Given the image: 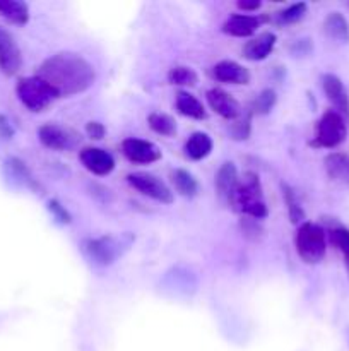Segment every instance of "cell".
I'll list each match as a JSON object with an SVG mask.
<instances>
[{"mask_svg": "<svg viewBox=\"0 0 349 351\" xmlns=\"http://www.w3.org/2000/svg\"><path fill=\"white\" fill-rule=\"evenodd\" d=\"M36 75L53 89L57 98L81 95L96 81L94 67L74 51H58L51 55L40 65Z\"/></svg>", "mask_w": 349, "mask_h": 351, "instance_id": "6da1fadb", "label": "cell"}, {"mask_svg": "<svg viewBox=\"0 0 349 351\" xmlns=\"http://www.w3.org/2000/svg\"><path fill=\"white\" fill-rule=\"evenodd\" d=\"M229 204L242 215L250 216L252 219H263L269 216L266 201H263L262 185L259 175L253 171H246L243 178H240L235 192H233Z\"/></svg>", "mask_w": 349, "mask_h": 351, "instance_id": "7a4b0ae2", "label": "cell"}, {"mask_svg": "<svg viewBox=\"0 0 349 351\" xmlns=\"http://www.w3.org/2000/svg\"><path fill=\"white\" fill-rule=\"evenodd\" d=\"M294 247L303 263L318 264L327 250L324 228L310 221L301 223L294 233Z\"/></svg>", "mask_w": 349, "mask_h": 351, "instance_id": "3957f363", "label": "cell"}, {"mask_svg": "<svg viewBox=\"0 0 349 351\" xmlns=\"http://www.w3.org/2000/svg\"><path fill=\"white\" fill-rule=\"evenodd\" d=\"M16 93L19 96L21 103L31 112H43L44 108H48L57 99L53 89L38 75L19 79L16 86Z\"/></svg>", "mask_w": 349, "mask_h": 351, "instance_id": "277c9868", "label": "cell"}, {"mask_svg": "<svg viewBox=\"0 0 349 351\" xmlns=\"http://www.w3.org/2000/svg\"><path fill=\"white\" fill-rule=\"evenodd\" d=\"M348 136V127H346L344 117L339 115L337 112H325L322 115V119L317 123V132H315L313 146L315 147H337L339 144H342Z\"/></svg>", "mask_w": 349, "mask_h": 351, "instance_id": "5b68a950", "label": "cell"}, {"mask_svg": "<svg viewBox=\"0 0 349 351\" xmlns=\"http://www.w3.org/2000/svg\"><path fill=\"white\" fill-rule=\"evenodd\" d=\"M122 242L115 237H99V239H86L82 242V252L96 266H112L120 256Z\"/></svg>", "mask_w": 349, "mask_h": 351, "instance_id": "8992f818", "label": "cell"}, {"mask_svg": "<svg viewBox=\"0 0 349 351\" xmlns=\"http://www.w3.org/2000/svg\"><path fill=\"white\" fill-rule=\"evenodd\" d=\"M127 182L142 195H147V197L154 199L161 204H171L173 202V192L170 191V187L164 182H161L154 175L137 171V173L127 175Z\"/></svg>", "mask_w": 349, "mask_h": 351, "instance_id": "52a82bcc", "label": "cell"}, {"mask_svg": "<svg viewBox=\"0 0 349 351\" xmlns=\"http://www.w3.org/2000/svg\"><path fill=\"white\" fill-rule=\"evenodd\" d=\"M38 137L44 147L53 151H68L77 146L79 136L72 129L58 123H44L38 129Z\"/></svg>", "mask_w": 349, "mask_h": 351, "instance_id": "ba28073f", "label": "cell"}, {"mask_svg": "<svg viewBox=\"0 0 349 351\" xmlns=\"http://www.w3.org/2000/svg\"><path fill=\"white\" fill-rule=\"evenodd\" d=\"M23 67V55L12 34L0 26V71L5 75H14Z\"/></svg>", "mask_w": 349, "mask_h": 351, "instance_id": "9c48e42d", "label": "cell"}, {"mask_svg": "<svg viewBox=\"0 0 349 351\" xmlns=\"http://www.w3.org/2000/svg\"><path fill=\"white\" fill-rule=\"evenodd\" d=\"M122 151L127 160L137 165L154 163V161H159L161 156H163L156 144L144 139H135V137H129V139L123 141Z\"/></svg>", "mask_w": 349, "mask_h": 351, "instance_id": "30bf717a", "label": "cell"}, {"mask_svg": "<svg viewBox=\"0 0 349 351\" xmlns=\"http://www.w3.org/2000/svg\"><path fill=\"white\" fill-rule=\"evenodd\" d=\"M79 160L84 165L88 171L98 177H106L115 170V160L108 151L101 149V147H84L79 153Z\"/></svg>", "mask_w": 349, "mask_h": 351, "instance_id": "8fae6325", "label": "cell"}, {"mask_svg": "<svg viewBox=\"0 0 349 351\" xmlns=\"http://www.w3.org/2000/svg\"><path fill=\"white\" fill-rule=\"evenodd\" d=\"M207 103L211 106V110H214L219 117L226 120H236L242 115V108H240V103L233 98L229 93H226L224 89L212 88L207 91Z\"/></svg>", "mask_w": 349, "mask_h": 351, "instance_id": "7c38bea8", "label": "cell"}, {"mask_svg": "<svg viewBox=\"0 0 349 351\" xmlns=\"http://www.w3.org/2000/svg\"><path fill=\"white\" fill-rule=\"evenodd\" d=\"M322 88L339 115L349 117V96L341 79L334 74H324L322 75Z\"/></svg>", "mask_w": 349, "mask_h": 351, "instance_id": "4fadbf2b", "label": "cell"}, {"mask_svg": "<svg viewBox=\"0 0 349 351\" xmlns=\"http://www.w3.org/2000/svg\"><path fill=\"white\" fill-rule=\"evenodd\" d=\"M260 17L250 16V14H233L222 23V33L236 38L252 36L260 26Z\"/></svg>", "mask_w": 349, "mask_h": 351, "instance_id": "5bb4252c", "label": "cell"}, {"mask_svg": "<svg viewBox=\"0 0 349 351\" xmlns=\"http://www.w3.org/2000/svg\"><path fill=\"white\" fill-rule=\"evenodd\" d=\"M212 75L226 84H248L250 72L235 60H221L212 67Z\"/></svg>", "mask_w": 349, "mask_h": 351, "instance_id": "9a60e30c", "label": "cell"}, {"mask_svg": "<svg viewBox=\"0 0 349 351\" xmlns=\"http://www.w3.org/2000/svg\"><path fill=\"white\" fill-rule=\"evenodd\" d=\"M276 41L277 36L274 33H270V31L259 34V36L253 38V40L246 41V45L243 47V57H245L246 60L252 62L263 60V58L269 57L270 51L274 50Z\"/></svg>", "mask_w": 349, "mask_h": 351, "instance_id": "2e32d148", "label": "cell"}, {"mask_svg": "<svg viewBox=\"0 0 349 351\" xmlns=\"http://www.w3.org/2000/svg\"><path fill=\"white\" fill-rule=\"evenodd\" d=\"M238 170H236L235 163H231V161L222 163L216 173V192H218L219 199L229 202L236 185H238Z\"/></svg>", "mask_w": 349, "mask_h": 351, "instance_id": "e0dca14e", "label": "cell"}, {"mask_svg": "<svg viewBox=\"0 0 349 351\" xmlns=\"http://www.w3.org/2000/svg\"><path fill=\"white\" fill-rule=\"evenodd\" d=\"M212 139L209 134L205 132H194L185 143V154H187L190 160L201 161L204 158H207L212 151Z\"/></svg>", "mask_w": 349, "mask_h": 351, "instance_id": "ac0fdd59", "label": "cell"}, {"mask_svg": "<svg viewBox=\"0 0 349 351\" xmlns=\"http://www.w3.org/2000/svg\"><path fill=\"white\" fill-rule=\"evenodd\" d=\"M325 171L335 182L349 185V156L344 153H331L324 161Z\"/></svg>", "mask_w": 349, "mask_h": 351, "instance_id": "d6986e66", "label": "cell"}, {"mask_svg": "<svg viewBox=\"0 0 349 351\" xmlns=\"http://www.w3.org/2000/svg\"><path fill=\"white\" fill-rule=\"evenodd\" d=\"M174 106H177L178 112L183 117L195 120H204L205 119V108L194 95H190L188 91H178L177 99H174Z\"/></svg>", "mask_w": 349, "mask_h": 351, "instance_id": "ffe728a7", "label": "cell"}, {"mask_svg": "<svg viewBox=\"0 0 349 351\" xmlns=\"http://www.w3.org/2000/svg\"><path fill=\"white\" fill-rule=\"evenodd\" d=\"M324 31L332 40L342 41V43L349 41V23L341 12H331L325 17Z\"/></svg>", "mask_w": 349, "mask_h": 351, "instance_id": "44dd1931", "label": "cell"}, {"mask_svg": "<svg viewBox=\"0 0 349 351\" xmlns=\"http://www.w3.org/2000/svg\"><path fill=\"white\" fill-rule=\"evenodd\" d=\"M0 14L12 24H26L29 21V7L17 0H0Z\"/></svg>", "mask_w": 349, "mask_h": 351, "instance_id": "7402d4cb", "label": "cell"}, {"mask_svg": "<svg viewBox=\"0 0 349 351\" xmlns=\"http://www.w3.org/2000/svg\"><path fill=\"white\" fill-rule=\"evenodd\" d=\"M171 182H173L178 194L183 195V197L192 199L198 194V182L195 180V177L190 171L178 168V170L171 173Z\"/></svg>", "mask_w": 349, "mask_h": 351, "instance_id": "603a6c76", "label": "cell"}, {"mask_svg": "<svg viewBox=\"0 0 349 351\" xmlns=\"http://www.w3.org/2000/svg\"><path fill=\"white\" fill-rule=\"evenodd\" d=\"M147 123H149L151 129L154 130L159 136L171 137L177 134V122L171 115L161 112H153L149 117H147Z\"/></svg>", "mask_w": 349, "mask_h": 351, "instance_id": "cb8c5ba5", "label": "cell"}, {"mask_svg": "<svg viewBox=\"0 0 349 351\" xmlns=\"http://www.w3.org/2000/svg\"><path fill=\"white\" fill-rule=\"evenodd\" d=\"M168 82L173 86H185V88H194L198 82L197 72L187 65H177L171 67L168 72Z\"/></svg>", "mask_w": 349, "mask_h": 351, "instance_id": "d4e9b609", "label": "cell"}, {"mask_svg": "<svg viewBox=\"0 0 349 351\" xmlns=\"http://www.w3.org/2000/svg\"><path fill=\"white\" fill-rule=\"evenodd\" d=\"M281 189H283L284 202L287 204V211H289L291 223L298 225V223H301L305 219L303 208L300 206V202H298V199H296V194H294V191L289 187V185L281 184Z\"/></svg>", "mask_w": 349, "mask_h": 351, "instance_id": "484cf974", "label": "cell"}, {"mask_svg": "<svg viewBox=\"0 0 349 351\" xmlns=\"http://www.w3.org/2000/svg\"><path fill=\"white\" fill-rule=\"evenodd\" d=\"M276 101H277L276 91L270 88L263 89V91H260V95L253 99L252 108H250L252 112L250 113H255V115H267V113L274 108Z\"/></svg>", "mask_w": 349, "mask_h": 351, "instance_id": "4316f807", "label": "cell"}, {"mask_svg": "<svg viewBox=\"0 0 349 351\" xmlns=\"http://www.w3.org/2000/svg\"><path fill=\"white\" fill-rule=\"evenodd\" d=\"M307 9L308 5L305 2L293 3V5H289L287 9L281 10V12L277 14V21H279L281 24H294L298 23V21L303 19L305 14H307Z\"/></svg>", "mask_w": 349, "mask_h": 351, "instance_id": "83f0119b", "label": "cell"}, {"mask_svg": "<svg viewBox=\"0 0 349 351\" xmlns=\"http://www.w3.org/2000/svg\"><path fill=\"white\" fill-rule=\"evenodd\" d=\"M328 237H331L332 245L342 252L344 261L349 259V230L342 228V226H335L328 232Z\"/></svg>", "mask_w": 349, "mask_h": 351, "instance_id": "f1b7e54d", "label": "cell"}, {"mask_svg": "<svg viewBox=\"0 0 349 351\" xmlns=\"http://www.w3.org/2000/svg\"><path fill=\"white\" fill-rule=\"evenodd\" d=\"M7 167L10 168V171H12L21 182H24V184L29 185V187L36 189V182L33 180V175L29 173V170H27L26 165H24L23 161L17 160V158H10V160L7 161Z\"/></svg>", "mask_w": 349, "mask_h": 351, "instance_id": "f546056e", "label": "cell"}, {"mask_svg": "<svg viewBox=\"0 0 349 351\" xmlns=\"http://www.w3.org/2000/svg\"><path fill=\"white\" fill-rule=\"evenodd\" d=\"M250 132H252V113H248L243 120H238L236 123H233L231 129H229V134L236 141L248 139Z\"/></svg>", "mask_w": 349, "mask_h": 351, "instance_id": "4dcf8cb0", "label": "cell"}, {"mask_svg": "<svg viewBox=\"0 0 349 351\" xmlns=\"http://www.w3.org/2000/svg\"><path fill=\"white\" fill-rule=\"evenodd\" d=\"M240 226H242L243 235L248 240H252V242H259L263 237V228L255 221V219H243V221L240 223Z\"/></svg>", "mask_w": 349, "mask_h": 351, "instance_id": "1f68e13d", "label": "cell"}, {"mask_svg": "<svg viewBox=\"0 0 349 351\" xmlns=\"http://www.w3.org/2000/svg\"><path fill=\"white\" fill-rule=\"evenodd\" d=\"M48 211L53 215V218L57 219L58 223H62V225H70L72 221L70 213H68L67 209H65V206H62L58 201H55V199L48 201Z\"/></svg>", "mask_w": 349, "mask_h": 351, "instance_id": "d6a6232c", "label": "cell"}, {"mask_svg": "<svg viewBox=\"0 0 349 351\" xmlns=\"http://www.w3.org/2000/svg\"><path fill=\"white\" fill-rule=\"evenodd\" d=\"M86 132H88V136L91 137V139L101 141L103 137H105L106 129L101 122H88V125H86Z\"/></svg>", "mask_w": 349, "mask_h": 351, "instance_id": "836d02e7", "label": "cell"}, {"mask_svg": "<svg viewBox=\"0 0 349 351\" xmlns=\"http://www.w3.org/2000/svg\"><path fill=\"white\" fill-rule=\"evenodd\" d=\"M12 136H14L12 125H10L9 120H7L5 117L0 115V137H3V139H10Z\"/></svg>", "mask_w": 349, "mask_h": 351, "instance_id": "e575fe53", "label": "cell"}, {"mask_svg": "<svg viewBox=\"0 0 349 351\" xmlns=\"http://www.w3.org/2000/svg\"><path fill=\"white\" fill-rule=\"evenodd\" d=\"M260 5H262V2H260V0H253V2H246V0H242V2H238V9L248 10V12H253V10L260 9Z\"/></svg>", "mask_w": 349, "mask_h": 351, "instance_id": "d590c367", "label": "cell"}, {"mask_svg": "<svg viewBox=\"0 0 349 351\" xmlns=\"http://www.w3.org/2000/svg\"><path fill=\"white\" fill-rule=\"evenodd\" d=\"M344 263H346V269H348V274H349V259H346Z\"/></svg>", "mask_w": 349, "mask_h": 351, "instance_id": "8d00e7d4", "label": "cell"}]
</instances>
